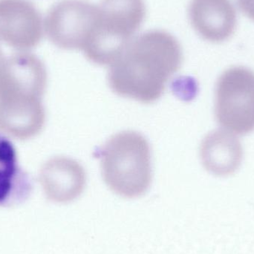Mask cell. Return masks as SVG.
Wrapping results in <instances>:
<instances>
[{
	"mask_svg": "<svg viewBox=\"0 0 254 254\" xmlns=\"http://www.w3.org/2000/svg\"><path fill=\"white\" fill-rule=\"evenodd\" d=\"M101 173L115 193L126 198L144 195L152 183L150 145L137 131H121L101 149Z\"/></svg>",
	"mask_w": 254,
	"mask_h": 254,
	"instance_id": "6da1fadb",
	"label": "cell"
},
{
	"mask_svg": "<svg viewBox=\"0 0 254 254\" xmlns=\"http://www.w3.org/2000/svg\"><path fill=\"white\" fill-rule=\"evenodd\" d=\"M180 65L179 57L132 58L111 68L108 84L119 96L152 104L164 95Z\"/></svg>",
	"mask_w": 254,
	"mask_h": 254,
	"instance_id": "7a4b0ae2",
	"label": "cell"
},
{
	"mask_svg": "<svg viewBox=\"0 0 254 254\" xmlns=\"http://www.w3.org/2000/svg\"><path fill=\"white\" fill-rule=\"evenodd\" d=\"M216 122L240 135L254 131V71L243 66L225 70L215 91Z\"/></svg>",
	"mask_w": 254,
	"mask_h": 254,
	"instance_id": "3957f363",
	"label": "cell"
},
{
	"mask_svg": "<svg viewBox=\"0 0 254 254\" xmlns=\"http://www.w3.org/2000/svg\"><path fill=\"white\" fill-rule=\"evenodd\" d=\"M46 86V68L34 57L17 55L0 66V101L41 99Z\"/></svg>",
	"mask_w": 254,
	"mask_h": 254,
	"instance_id": "277c9868",
	"label": "cell"
},
{
	"mask_svg": "<svg viewBox=\"0 0 254 254\" xmlns=\"http://www.w3.org/2000/svg\"><path fill=\"white\" fill-rule=\"evenodd\" d=\"M40 182L48 199L65 204L83 193L86 173L83 166L76 160L68 157H55L42 167Z\"/></svg>",
	"mask_w": 254,
	"mask_h": 254,
	"instance_id": "5b68a950",
	"label": "cell"
},
{
	"mask_svg": "<svg viewBox=\"0 0 254 254\" xmlns=\"http://www.w3.org/2000/svg\"><path fill=\"white\" fill-rule=\"evenodd\" d=\"M243 148L238 137L229 131L217 129L207 134L200 146L203 167L214 176L234 174L241 165Z\"/></svg>",
	"mask_w": 254,
	"mask_h": 254,
	"instance_id": "8992f818",
	"label": "cell"
},
{
	"mask_svg": "<svg viewBox=\"0 0 254 254\" xmlns=\"http://www.w3.org/2000/svg\"><path fill=\"white\" fill-rule=\"evenodd\" d=\"M46 122L40 99L21 98L0 101V130L8 135L26 140L38 134Z\"/></svg>",
	"mask_w": 254,
	"mask_h": 254,
	"instance_id": "52a82bcc",
	"label": "cell"
},
{
	"mask_svg": "<svg viewBox=\"0 0 254 254\" xmlns=\"http://www.w3.org/2000/svg\"><path fill=\"white\" fill-rule=\"evenodd\" d=\"M31 191V178L19 167L13 143L0 134V206L20 204Z\"/></svg>",
	"mask_w": 254,
	"mask_h": 254,
	"instance_id": "ba28073f",
	"label": "cell"
},
{
	"mask_svg": "<svg viewBox=\"0 0 254 254\" xmlns=\"http://www.w3.org/2000/svg\"><path fill=\"white\" fill-rule=\"evenodd\" d=\"M201 10L202 33L207 40L223 43L234 35L237 13L230 0H204Z\"/></svg>",
	"mask_w": 254,
	"mask_h": 254,
	"instance_id": "9c48e42d",
	"label": "cell"
},
{
	"mask_svg": "<svg viewBox=\"0 0 254 254\" xmlns=\"http://www.w3.org/2000/svg\"><path fill=\"white\" fill-rule=\"evenodd\" d=\"M240 10L254 22V0H237Z\"/></svg>",
	"mask_w": 254,
	"mask_h": 254,
	"instance_id": "30bf717a",
	"label": "cell"
},
{
	"mask_svg": "<svg viewBox=\"0 0 254 254\" xmlns=\"http://www.w3.org/2000/svg\"><path fill=\"white\" fill-rule=\"evenodd\" d=\"M1 64H1V61H0V66H1Z\"/></svg>",
	"mask_w": 254,
	"mask_h": 254,
	"instance_id": "8fae6325",
	"label": "cell"
}]
</instances>
